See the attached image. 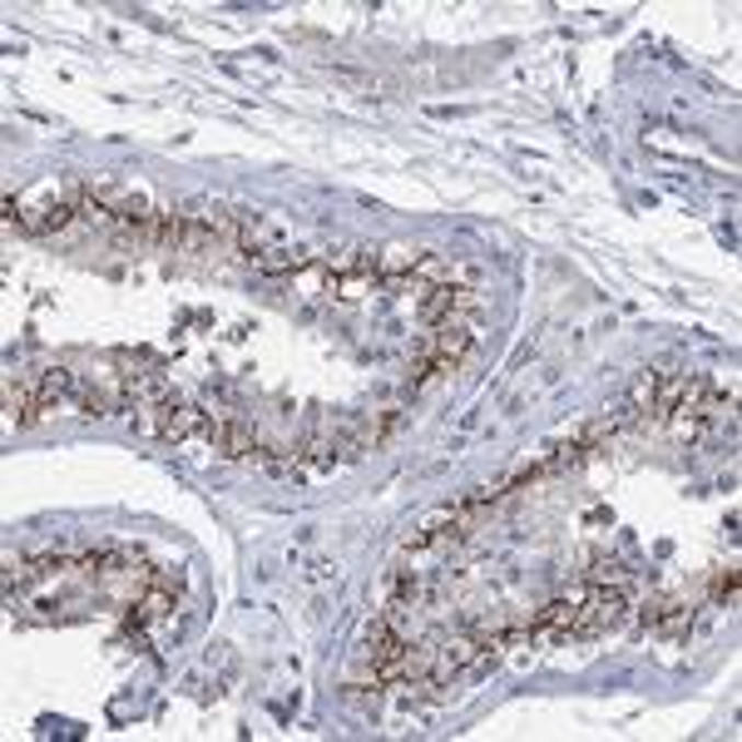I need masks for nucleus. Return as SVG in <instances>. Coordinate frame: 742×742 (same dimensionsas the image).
<instances>
[{
  "instance_id": "obj_1",
  "label": "nucleus",
  "mask_w": 742,
  "mask_h": 742,
  "mask_svg": "<svg viewBox=\"0 0 742 742\" xmlns=\"http://www.w3.org/2000/svg\"><path fill=\"white\" fill-rule=\"evenodd\" d=\"M204 421L208 411L189 407V401H153V407H134V431L139 436H153V441H194L204 436Z\"/></svg>"
},
{
  "instance_id": "obj_2",
  "label": "nucleus",
  "mask_w": 742,
  "mask_h": 742,
  "mask_svg": "<svg viewBox=\"0 0 742 742\" xmlns=\"http://www.w3.org/2000/svg\"><path fill=\"white\" fill-rule=\"evenodd\" d=\"M738 594V570H718L712 574V604H732Z\"/></svg>"
}]
</instances>
